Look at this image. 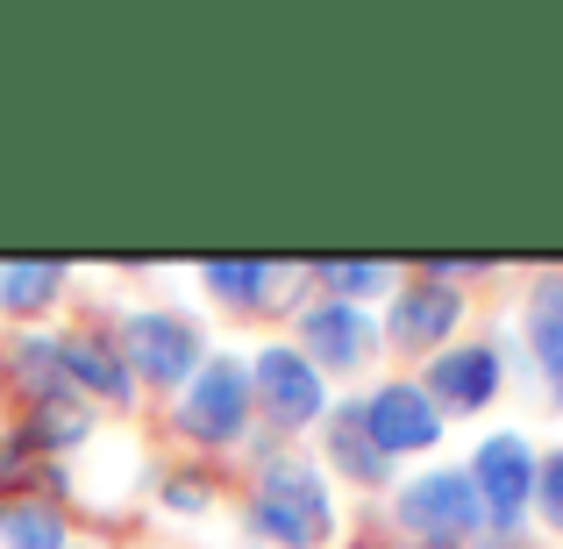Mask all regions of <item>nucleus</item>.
Listing matches in <instances>:
<instances>
[{"label":"nucleus","instance_id":"1","mask_svg":"<svg viewBox=\"0 0 563 549\" xmlns=\"http://www.w3.org/2000/svg\"><path fill=\"white\" fill-rule=\"evenodd\" d=\"M257 528L278 536L286 549H321L335 536V514H329V485H321L314 464L300 457H272L257 479Z\"/></svg>","mask_w":563,"mask_h":549},{"label":"nucleus","instance_id":"2","mask_svg":"<svg viewBox=\"0 0 563 549\" xmlns=\"http://www.w3.org/2000/svg\"><path fill=\"white\" fill-rule=\"evenodd\" d=\"M399 521H407L421 542H435V549H456V542L471 536V528L485 521V507H478V485H471L464 471H428V479H413L407 493H399Z\"/></svg>","mask_w":563,"mask_h":549},{"label":"nucleus","instance_id":"3","mask_svg":"<svg viewBox=\"0 0 563 549\" xmlns=\"http://www.w3.org/2000/svg\"><path fill=\"white\" fill-rule=\"evenodd\" d=\"M250 421V371L235 358H214L192 371L186 385V407H179V428L192 442H235Z\"/></svg>","mask_w":563,"mask_h":549},{"label":"nucleus","instance_id":"4","mask_svg":"<svg viewBox=\"0 0 563 549\" xmlns=\"http://www.w3.org/2000/svg\"><path fill=\"white\" fill-rule=\"evenodd\" d=\"M357 421H364V436H372L378 457H393V450H428V442H435V428H442L421 385H385V393L357 399Z\"/></svg>","mask_w":563,"mask_h":549},{"label":"nucleus","instance_id":"5","mask_svg":"<svg viewBox=\"0 0 563 549\" xmlns=\"http://www.w3.org/2000/svg\"><path fill=\"white\" fill-rule=\"evenodd\" d=\"M471 485H478V507L493 514L499 528L521 521L528 507V485H536V464H528V442L521 436H493L478 450V471H471Z\"/></svg>","mask_w":563,"mask_h":549},{"label":"nucleus","instance_id":"6","mask_svg":"<svg viewBox=\"0 0 563 549\" xmlns=\"http://www.w3.org/2000/svg\"><path fill=\"white\" fill-rule=\"evenodd\" d=\"M122 343H129V364H136L143 378H157V385L200 371V343H192V329L179 315H129Z\"/></svg>","mask_w":563,"mask_h":549},{"label":"nucleus","instance_id":"7","mask_svg":"<svg viewBox=\"0 0 563 549\" xmlns=\"http://www.w3.org/2000/svg\"><path fill=\"white\" fill-rule=\"evenodd\" d=\"M257 393H264V414H272L278 428H307L321 414V378L314 364L300 358V350H264L257 358Z\"/></svg>","mask_w":563,"mask_h":549},{"label":"nucleus","instance_id":"8","mask_svg":"<svg viewBox=\"0 0 563 549\" xmlns=\"http://www.w3.org/2000/svg\"><path fill=\"white\" fill-rule=\"evenodd\" d=\"M456 293L450 286H413V293H399V307L385 315V336H393L399 350H442V336L456 329Z\"/></svg>","mask_w":563,"mask_h":549},{"label":"nucleus","instance_id":"9","mask_svg":"<svg viewBox=\"0 0 563 549\" xmlns=\"http://www.w3.org/2000/svg\"><path fill=\"white\" fill-rule=\"evenodd\" d=\"M493 385H499V350H485V343L442 350V358L428 364V393H435L442 407H485Z\"/></svg>","mask_w":563,"mask_h":549},{"label":"nucleus","instance_id":"10","mask_svg":"<svg viewBox=\"0 0 563 549\" xmlns=\"http://www.w3.org/2000/svg\"><path fill=\"white\" fill-rule=\"evenodd\" d=\"M372 343H378V329L350 300H321L314 315H307V350H314L321 364H335V371L364 364V358H372Z\"/></svg>","mask_w":563,"mask_h":549},{"label":"nucleus","instance_id":"11","mask_svg":"<svg viewBox=\"0 0 563 549\" xmlns=\"http://www.w3.org/2000/svg\"><path fill=\"white\" fill-rule=\"evenodd\" d=\"M65 350V378L79 393H108V399H129V364L114 358L108 343H57Z\"/></svg>","mask_w":563,"mask_h":549},{"label":"nucleus","instance_id":"12","mask_svg":"<svg viewBox=\"0 0 563 549\" xmlns=\"http://www.w3.org/2000/svg\"><path fill=\"white\" fill-rule=\"evenodd\" d=\"M528 329H536V350H542V371H550L556 399H563V278L536 293V315H528Z\"/></svg>","mask_w":563,"mask_h":549},{"label":"nucleus","instance_id":"13","mask_svg":"<svg viewBox=\"0 0 563 549\" xmlns=\"http://www.w3.org/2000/svg\"><path fill=\"white\" fill-rule=\"evenodd\" d=\"M0 542L8 549H65V521H57L51 507L14 499V507H0Z\"/></svg>","mask_w":563,"mask_h":549},{"label":"nucleus","instance_id":"14","mask_svg":"<svg viewBox=\"0 0 563 549\" xmlns=\"http://www.w3.org/2000/svg\"><path fill=\"white\" fill-rule=\"evenodd\" d=\"M329 450H335V464H343L350 479H378V471H385V457L372 450V436H364L357 407H343V414L329 421Z\"/></svg>","mask_w":563,"mask_h":549},{"label":"nucleus","instance_id":"15","mask_svg":"<svg viewBox=\"0 0 563 549\" xmlns=\"http://www.w3.org/2000/svg\"><path fill=\"white\" fill-rule=\"evenodd\" d=\"M57 264H0V300L8 307H43L57 293Z\"/></svg>","mask_w":563,"mask_h":549},{"label":"nucleus","instance_id":"16","mask_svg":"<svg viewBox=\"0 0 563 549\" xmlns=\"http://www.w3.org/2000/svg\"><path fill=\"white\" fill-rule=\"evenodd\" d=\"M207 286L229 293V300H257V293L272 286V272H264V264H207Z\"/></svg>","mask_w":563,"mask_h":549},{"label":"nucleus","instance_id":"17","mask_svg":"<svg viewBox=\"0 0 563 549\" xmlns=\"http://www.w3.org/2000/svg\"><path fill=\"white\" fill-rule=\"evenodd\" d=\"M321 286H343V293H372V286H385V272H378V264H321Z\"/></svg>","mask_w":563,"mask_h":549},{"label":"nucleus","instance_id":"18","mask_svg":"<svg viewBox=\"0 0 563 549\" xmlns=\"http://www.w3.org/2000/svg\"><path fill=\"white\" fill-rule=\"evenodd\" d=\"M536 485H542V514H550V521L563 528V450L550 457V464H542V479H536Z\"/></svg>","mask_w":563,"mask_h":549},{"label":"nucleus","instance_id":"19","mask_svg":"<svg viewBox=\"0 0 563 549\" xmlns=\"http://www.w3.org/2000/svg\"><path fill=\"white\" fill-rule=\"evenodd\" d=\"M14 457H22V450H14V442H0V485H8L14 471H22V464H14Z\"/></svg>","mask_w":563,"mask_h":549}]
</instances>
